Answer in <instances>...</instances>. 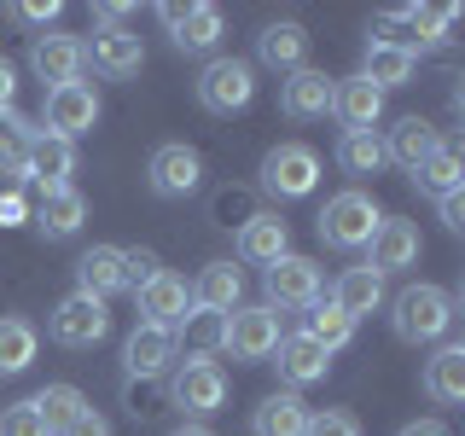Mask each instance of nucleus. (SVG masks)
I'll return each mask as SVG.
<instances>
[{
  "label": "nucleus",
  "mask_w": 465,
  "mask_h": 436,
  "mask_svg": "<svg viewBox=\"0 0 465 436\" xmlns=\"http://www.w3.org/2000/svg\"><path fill=\"white\" fill-rule=\"evenodd\" d=\"M448 326H454V297L442 285H407L390 302V332L401 343H436Z\"/></svg>",
  "instance_id": "f257e3e1"
},
{
  "label": "nucleus",
  "mask_w": 465,
  "mask_h": 436,
  "mask_svg": "<svg viewBox=\"0 0 465 436\" xmlns=\"http://www.w3.org/2000/svg\"><path fill=\"white\" fill-rule=\"evenodd\" d=\"M378 222H384V210H378V203L361 193V186H349V193L326 198V210H320L314 233H320V244H331V251H367L372 233H378Z\"/></svg>",
  "instance_id": "f03ea898"
},
{
  "label": "nucleus",
  "mask_w": 465,
  "mask_h": 436,
  "mask_svg": "<svg viewBox=\"0 0 465 436\" xmlns=\"http://www.w3.org/2000/svg\"><path fill=\"white\" fill-rule=\"evenodd\" d=\"M320 186V157H314V145H302V140H285V145H273L268 157H262V193H273V198H309Z\"/></svg>",
  "instance_id": "7ed1b4c3"
},
{
  "label": "nucleus",
  "mask_w": 465,
  "mask_h": 436,
  "mask_svg": "<svg viewBox=\"0 0 465 436\" xmlns=\"http://www.w3.org/2000/svg\"><path fill=\"white\" fill-rule=\"evenodd\" d=\"M256 99V70L244 58H210L198 70V105L210 116H232Z\"/></svg>",
  "instance_id": "20e7f679"
},
{
  "label": "nucleus",
  "mask_w": 465,
  "mask_h": 436,
  "mask_svg": "<svg viewBox=\"0 0 465 436\" xmlns=\"http://www.w3.org/2000/svg\"><path fill=\"white\" fill-rule=\"evenodd\" d=\"M273 343H280V314H273L268 302H251V309L239 302V309L222 320V349L239 355V361H268Z\"/></svg>",
  "instance_id": "39448f33"
},
{
  "label": "nucleus",
  "mask_w": 465,
  "mask_h": 436,
  "mask_svg": "<svg viewBox=\"0 0 465 436\" xmlns=\"http://www.w3.org/2000/svg\"><path fill=\"white\" fill-rule=\"evenodd\" d=\"M47 332H53V343H64V349H94L111 332V309L99 297H87V291H70L47 314Z\"/></svg>",
  "instance_id": "423d86ee"
},
{
  "label": "nucleus",
  "mask_w": 465,
  "mask_h": 436,
  "mask_svg": "<svg viewBox=\"0 0 465 436\" xmlns=\"http://www.w3.org/2000/svg\"><path fill=\"white\" fill-rule=\"evenodd\" d=\"M29 70H35V82L53 94V87H64V82H82L87 47L76 35H64V29H47V35L29 41Z\"/></svg>",
  "instance_id": "0eeeda50"
},
{
  "label": "nucleus",
  "mask_w": 465,
  "mask_h": 436,
  "mask_svg": "<svg viewBox=\"0 0 465 436\" xmlns=\"http://www.w3.org/2000/svg\"><path fill=\"white\" fill-rule=\"evenodd\" d=\"M169 401L181 407V413H215V407L227 401V372L222 361H181L169 378Z\"/></svg>",
  "instance_id": "6e6552de"
},
{
  "label": "nucleus",
  "mask_w": 465,
  "mask_h": 436,
  "mask_svg": "<svg viewBox=\"0 0 465 436\" xmlns=\"http://www.w3.org/2000/svg\"><path fill=\"white\" fill-rule=\"evenodd\" d=\"M82 47H87V64L111 82H128L145 64V47L128 24H94V41H82Z\"/></svg>",
  "instance_id": "1a4fd4ad"
},
{
  "label": "nucleus",
  "mask_w": 465,
  "mask_h": 436,
  "mask_svg": "<svg viewBox=\"0 0 465 436\" xmlns=\"http://www.w3.org/2000/svg\"><path fill=\"white\" fill-rule=\"evenodd\" d=\"M145 181H152L157 198H193L198 186H203V157L193 152V145L169 140V145H157V152H152V164H145Z\"/></svg>",
  "instance_id": "9d476101"
},
{
  "label": "nucleus",
  "mask_w": 465,
  "mask_h": 436,
  "mask_svg": "<svg viewBox=\"0 0 465 436\" xmlns=\"http://www.w3.org/2000/svg\"><path fill=\"white\" fill-rule=\"evenodd\" d=\"M94 123H99V94L87 82H64L47 94V134L76 145L82 134H94Z\"/></svg>",
  "instance_id": "9b49d317"
},
{
  "label": "nucleus",
  "mask_w": 465,
  "mask_h": 436,
  "mask_svg": "<svg viewBox=\"0 0 465 436\" xmlns=\"http://www.w3.org/2000/svg\"><path fill=\"white\" fill-rule=\"evenodd\" d=\"M157 18L169 24V41L181 53H215L222 47V29H227V18H222V6H157Z\"/></svg>",
  "instance_id": "f8f14e48"
},
{
  "label": "nucleus",
  "mask_w": 465,
  "mask_h": 436,
  "mask_svg": "<svg viewBox=\"0 0 465 436\" xmlns=\"http://www.w3.org/2000/svg\"><path fill=\"white\" fill-rule=\"evenodd\" d=\"M309 302H320V268L309 256H280L268 268V309H309Z\"/></svg>",
  "instance_id": "ddd939ff"
},
{
  "label": "nucleus",
  "mask_w": 465,
  "mask_h": 436,
  "mask_svg": "<svg viewBox=\"0 0 465 436\" xmlns=\"http://www.w3.org/2000/svg\"><path fill=\"white\" fill-rule=\"evenodd\" d=\"M70 174H76V145L47 134V128H35V140H29V152H24V174H18V181H35L41 193H53V186H70Z\"/></svg>",
  "instance_id": "4468645a"
},
{
  "label": "nucleus",
  "mask_w": 465,
  "mask_h": 436,
  "mask_svg": "<svg viewBox=\"0 0 465 436\" xmlns=\"http://www.w3.org/2000/svg\"><path fill=\"white\" fill-rule=\"evenodd\" d=\"M134 297H140L145 326H169V332L186 320V309H193V285H186L181 273H169V268H157L152 280H145V285L134 291Z\"/></svg>",
  "instance_id": "2eb2a0df"
},
{
  "label": "nucleus",
  "mask_w": 465,
  "mask_h": 436,
  "mask_svg": "<svg viewBox=\"0 0 465 436\" xmlns=\"http://www.w3.org/2000/svg\"><path fill=\"white\" fill-rule=\"evenodd\" d=\"M174 355H181V349H174V332L140 320V326L128 332V343H123V372L128 378H163Z\"/></svg>",
  "instance_id": "dca6fc26"
},
{
  "label": "nucleus",
  "mask_w": 465,
  "mask_h": 436,
  "mask_svg": "<svg viewBox=\"0 0 465 436\" xmlns=\"http://www.w3.org/2000/svg\"><path fill=\"white\" fill-rule=\"evenodd\" d=\"M331 111H338L343 134H372L378 116H384V94L367 76H343V82H331Z\"/></svg>",
  "instance_id": "f3484780"
},
{
  "label": "nucleus",
  "mask_w": 465,
  "mask_h": 436,
  "mask_svg": "<svg viewBox=\"0 0 465 436\" xmlns=\"http://www.w3.org/2000/svg\"><path fill=\"white\" fill-rule=\"evenodd\" d=\"M331 82L338 76H326V70H291V76L280 82V111L291 116V123H314V116H326L331 111Z\"/></svg>",
  "instance_id": "a211bd4d"
},
{
  "label": "nucleus",
  "mask_w": 465,
  "mask_h": 436,
  "mask_svg": "<svg viewBox=\"0 0 465 436\" xmlns=\"http://www.w3.org/2000/svg\"><path fill=\"white\" fill-rule=\"evenodd\" d=\"M273 361H280V378L291 390H302V384H320L331 367V355L320 349L309 332H280V343H273Z\"/></svg>",
  "instance_id": "6ab92c4d"
},
{
  "label": "nucleus",
  "mask_w": 465,
  "mask_h": 436,
  "mask_svg": "<svg viewBox=\"0 0 465 436\" xmlns=\"http://www.w3.org/2000/svg\"><path fill=\"white\" fill-rule=\"evenodd\" d=\"M256 58L268 70H280V76H291V70H302L309 64V29H302L297 18H280V24H268L256 35Z\"/></svg>",
  "instance_id": "aec40b11"
},
{
  "label": "nucleus",
  "mask_w": 465,
  "mask_h": 436,
  "mask_svg": "<svg viewBox=\"0 0 465 436\" xmlns=\"http://www.w3.org/2000/svg\"><path fill=\"white\" fill-rule=\"evenodd\" d=\"M367 251H372L367 268L378 273V280H384V273H401V268H413V262H419V227L413 222H390V215H384Z\"/></svg>",
  "instance_id": "412c9836"
},
{
  "label": "nucleus",
  "mask_w": 465,
  "mask_h": 436,
  "mask_svg": "<svg viewBox=\"0 0 465 436\" xmlns=\"http://www.w3.org/2000/svg\"><path fill=\"white\" fill-rule=\"evenodd\" d=\"M76 291L87 297H116V291H128V273H123V244H94V251H82L76 262Z\"/></svg>",
  "instance_id": "4be33fe9"
},
{
  "label": "nucleus",
  "mask_w": 465,
  "mask_h": 436,
  "mask_svg": "<svg viewBox=\"0 0 465 436\" xmlns=\"http://www.w3.org/2000/svg\"><path fill=\"white\" fill-rule=\"evenodd\" d=\"M413 181L425 186V193H436V198H448V193H460L465 186V145L454 140V134H436V145H430V157L413 169Z\"/></svg>",
  "instance_id": "5701e85b"
},
{
  "label": "nucleus",
  "mask_w": 465,
  "mask_h": 436,
  "mask_svg": "<svg viewBox=\"0 0 465 436\" xmlns=\"http://www.w3.org/2000/svg\"><path fill=\"white\" fill-rule=\"evenodd\" d=\"M87 222V198L76 186H53V193L35 198V227L47 233V239H76Z\"/></svg>",
  "instance_id": "b1692460"
},
{
  "label": "nucleus",
  "mask_w": 465,
  "mask_h": 436,
  "mask_svg": "<svg viewBox=\"0 0 465 436\" xmlns=\"http://www.w3.org/2000/svg\"><path fill=\"white\" fill-rule=\"evenodd\" d=\"M425 396L436 407H460L465 401V343H442L425 361Z\"/></svg>",
  "instance_id": "393cba45"
},
{
  "label": "nucleus",
  "mask_w": 465,
  "mask_h": 436,
  "mask_svg": "<svg viewBox=\"0 0 465 436\" xmlns=\"http://www.w3.org/2000/svg\"><path fill=\"white\" fill-rule=\"evenodd\" d=\"M419 70V53L401 47V41H372L367 47V64H361V76H367L378 94H390V87H407Z\"/></svg>",
  "instance_id": "a878e982"
},
{
  "label": "nucleus",
  "mask_w": 465,
  "mask_h": 436,
  "mask_svg": "<svg viewBox=\"0 0 465 436\" xmlns=\"http://www.w3.org/2000/svg\"><path fill=\"white\" fill-rule=\"evenodd\" d=\"M239 297H244V273L232 262H210L193 285V309H210V314H232Z\"/></svg>",
  "instance_id": "bb28decb"
},
{
  "label": "nucleus",
  "mask_w": 465,
  "mask_h": 436,
  "mask_svg": "<svg viewBox=\"0 0 465 436\" xmlns=\"http://www.w3.org/2000/svg\"><path fill=\"white\" fill-rule=\"evenodd\" d=\"M285 244H291V233H285V222L280 215H251V222L239 227V256L244 262H256V268H273V262L285 256Z\"/></svg>",
  "instance_id": "cd10ccee"
},
{
  "label": "nucleus",
  "mask_w": 465,
  "mask_h": 436,
  "mask_svg": "<svg viewBox=\"0 0 465 436\" xmlns=\"http://www.w3.org/2000/svg\"><path fill=\"white\" fill-rule=\"evenodd\" d=\"M331 302L349 314V320H361V314H372V309H384V280L361 262V268H343L338 273V285H331Z\"/></svg>",
  "instance_id": "c85d7f7f"
},
{
  "label": "nucleus",
  "mask_w": 465,
  "mask_h": 436,
  "mask_svg": "<svg viewBox=\"0 0 465 436\" xmlns=\"http://www.w3.org/2000/svg\"><path fill=\"white\" fill-rule=\"evenodd\" d=\"M35 349H41V332L24 314H0V378L29 372L35 367Z\"/></svg>",
  "instance_id": "c756f323"
},
{
  "label": "nucleus",
  "mask_w": 465,
  "mask_h": 436,
  "mask_svg": "<svg viewBox=\"0 0 465 436\" xmlns=\"http://www.w3.org/2000/svg\"><path fill=\"white\" fill-rule=\"evenodd\" d=\"M430 145H436V128L425 123V116H401V123L390 128V140H384V164H401L407 174H413L430 157Z\"/></svg>",
  "instance_id": "7c9ffc66"
},
{
  "label": "nucleus",
  "mask_w": 465,
  "mask_h": 436,
  "mask_svg": "<svg viewBox=\"0 0 465 436\" xmlns=\"http://www.w3.org/2000/svg\"><path fill=\"white\" fill-rule=\"evenodd\" d=\"M302 431H309V401L297 390H273L256 407V436H302Z\"/></svg>",
  "instance_id": "2f4dec72"
},
{
  "label": "nucleus",
  "mask_w": 465,
  "mask_h": 436,
  "mask_svg": "<svg viewBox=\"0 0 465 436\" xmlns=\"http://www.w3.org/2000/svg\"><path fill=\"white\" fill-rule=\"evenodd\" d=\"M222 320L227 314L186 309V320L174 326V349H186V361H215V349H222Z\"/></svg>",
  "instance_id": "473e14b6"
},
{
  "label": "nucleus",
  "mask_w": 465,
  "mask_h": 436,
  "mask_svg": "<svg viewBox=\"0 0 465 436\" xmlns=\"http://www.w3.org/2000/svg\"><path fill=\"white\" fill-rule=\"evenodd\" d=\"M29 407H35V413H41V425H47V431L58 436V431H70V425H76V419L87 413V396H82L76 384H47L41 396H29Z\"/></svg>",
  "instance_id": "72a5a7b5"
},
{
  "label": "nucleus",
  "mask_w": 465,
  "mask_h": 436,
  "mask_svg": "<svg viewBox=\"0 0 465 436\" xmlns=\"http://www.w3.org/2000/svg\"><path fill=\"white\" fill-rule=\"evenodd\" d=\"M302 332H309V338L326 349V355H338V349L355 338V320H349L338 302H309V326H302Z\"/></svg>",
  "instance_id": "f704fd0d"
},
{
  "label": "nucleus",
  "mask_w": 465,
  "mask_h": 436,
  "mask_svg": "<svg viewBox=\"0 0 465 436\" xmlns=\"http://www.w3.org/2000/svg\"><path fill=\"white\" fill-rule=\"evenodd\" d=\"M29 140H35V128H29L18 111H0V169H6V174H24Z\"/></svg>",
  "instance_id": "c9c22d12"
},
{
  "label": "nucleus",
  "mask_w": 465,
  "mask_h": 436,
  "mask_svg": "<svg viewBox=\"0 0 465 436\" xmlns=\"http://www.w3.org/2000/svg\"><path fill=\"white\" fill-rule=\"evenodd\" d=\"M338 164L349 174H378L384 169V140L378 134H343L338 140Z\"/></svg>",
  "instance_id": "e433bc0d"
},
{
  "label": "nucleus",
  "mask_w": 465,
  "mask_h": 436,
  "mask_svg": "<svg viewBox=\"0 0 465 436\" xmlns=\"http://www.w3.org/2000/svg\"><path fill=\"white\" fill-rule=\"evenodd\" d=\"M0 436H53V431L41 425V413L29 401H12V407H0Z\"/></svg>",
  "instance_id": "4c0bfd02"
},
{
  "label": "nucleus",
  "mask_w": 465,
  "mask_h": 436,
  "mask_svg": "<svg viewBox=\"0 0 465 436\" xmlns=\"http://www.w3.org/2000/svg\"><path fill=\"white\" fill-rule=\"evenodd\" d=\"M302 436H361V425L349 413H338V407H326V413H309V431Z\"/></svg>",
  "instance_id": "58836bf2"
},
{
  "label": "nucleus",
  "mask_w": 465,
  "mask_h": 436,
  "mask_svg": "<svg viewBox=\"0 0 465 436\" xmlns=\"http://www.w3.org/2000/svg\"><path fill=\"white\" fill-rule=\"evenodd\" d=\"M123 273H128V291H140L157 273V256L152 251H123Z\"/></svg>",
  "instance_id": "ea45409f"
},
{
  "label": "nucleus",
  "mask_w": 465,
  "mask_h": 436,
  "mask_svg": "<svg viewBox=\"0 0 465 436\" xmlns=\"http://www.w3.org/2000/svg\"><path fill=\"white\" fill-rule=\"evenodd\" d=\"M12 18H18V24H35L41 35H47V29L58 24V0H47V6H35V0H29V6H12Z\"/></svg>",
  "instance_id": "a19ab883"
},
{
  "label": "nucleus",
  "mask_w": 465,
  "mask_h": 436,
  "mask_svg": "<svg viewBox=\"0 0 465 436\" xmlns=\"http://www.w3.org/2000/svg\"><path fill=\"white\" fill-rule=\"evenodd\" d=\"M436 203H442V227L448 233H465V186H460V193H448V198H436Z\"/></svg>",
  "instance_id": "79ce46f5"
},
{
  "label": "nucleus",
  "mask_w": 465,
  "mask_h": 436,
  "mask_svg": "<svg viewBox=\"0 0 465 436\" xmlns=\"http://www.w3.org/2000/svg\"><path fill=\"white\" fill-rule=\"evenodd\" d=\"M12 99H18V64L0 53V111H12Z\"/></svg>",
  "instance_id": "37998d69"
},
{
  "label": "nucleus",
  "mask_w": 465,
  "mask_h": 436,
  "mask_svg": "<svg viewBox=\"0 0 465 436\" xmlns=\"http://www.w3.org/2000/svg\"><path fill=\"white\" fill-rule=\"evenodd\" d=\"M58 436H111V425H105V419L94 413V407H87V413L76 419V425H70V431H58Z\"/></svg>",
  "instance_id": "c03bdc74"
},
{
  "label": "nucleus",
  "mask_w": 465,
  "mask_h": 436,
  "mask_svg": "<svg viewBox=\"0 0 465 436\" xmlns=\"http://www.w3.org/2000/svg\"><path fill=\"white\" fill-rule=\"evenodd\" d=\"M24 215H29V210H24V198H18V193H6V198H0V227H18Z\"/></svg>",
  "instance_id": "a18cd8bd"
},
{
  "label": "nucleus",
  "mask_w": 465,
  "mask_h": 436,
  "mask_svg": "<svg viewBox=\"0 0 465 436\" xmlns=\"http://www.w3.org/2000/svg\"><path fill=\"white\" fill-rule=\"evenodd\" d=\"M128 6H116V0H105V6H94V24H123Z\"/></svg>",
  "instance_id": "49530a36"
},
{
  "label": "nucleus",
  "mask_w": 465,
  "mask_h": 436,
  "mask_svg": "<svg viewBox=\"0 0 465 436\" xmlns=\"http://www.w3.org/2000/svg\"><path fill=\"white\" fill-rule=\"evenodd\" d=\"M401 436H448V425H436V419H413Z\"/></svg>",
  "instance_id": "de8ad7c7"
},
{
  "label": "nucleus",
  "mask_w": 465,
  "mask_h": 436,
  "mask_svg": "<svg viewBox=\"0 0 465 436\" xmlns=\"http://www.w3.org/2000/svg\"><path fill=\"white\" fill-rule=\"evenodd\" d=\"M169 436H215L210 425H181V431H169Z\"/></svg>",
  "instance_id": "09e8293b"
}]
</instances>
